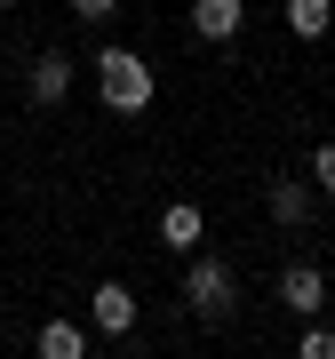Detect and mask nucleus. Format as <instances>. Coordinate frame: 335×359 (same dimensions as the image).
I'll return each instance as SVG.
<instances>
[{"label":"nucleus","instance_id":"f257e3e1","mask_svg":"<svg viewBox=\"0 0 335 359\" xmlns=\"http://www.w3.org/2000/svg\"><path fill=\"white\" fill-rule=\"evenodd\" d=\"M96 96H104V112L136 120V112H152L160 80H152V65H144L136 48H96Z\"/></svg>","mask_w":335,"mask_h":359},{"label":"nucleus","instance_id":"f03ea898","mask_svg":"<svg viewBox=\"0 0 335 359\" xmlns=\"http://www.w3.org/2000/svg\"><path fill=\"white\" fill-rule=\"evenodd\" d=\"M184 304H192V320H232V304H240V280H232V264H216V256H192V271H184Z\"/></svg>","mask_w":335,"mask_h":359},{"label":"nucleus","instance_id":"7ed1b4c3","mask_svg":"<svg viewBox=\"0 0 335 359\" xmlns=\"http://www.w3.org/2000/svg\"><path fill=\"white\" fill-rule=\"evenodd\" d=\"M25 96L40 104V112H56V104L72 96V56H64V48H40L32 72H25Z\"/></svg>","mask_w":335,"mask_h":359},{"label":"nucleus","instance_id":"20e7f679","mask_svg":"<svg viewBox=\"0 0 335 359\" xmlns=\"http://www.w3.org/2000/svg\"><path fill=\"white\" fill-rule=\"evenodd\" d=\"M264 208H271V224H311V208H320V184H303V176H271L264 184Z\"/></svg>","mask_w":335,"mask_h":359},{"label":"nucleus","instance_id":"39448f33","mask_svg":"<svg viewBox=\"0 0 335 359\" xmlns=\"http://www.w3.org/2000/svg\"><path fill=\"white\" fill-rule=\"evenodd\" d=\"M88 320H96V335H128V327H136V287H128V280H96Z\"/></svg>","mask_w":335,"mask_h":359},{"label":"nucleus","instance_id":"423d86ee","mask_svg":"<svg viewBox=\"0 0 335 359\" xmlns=\"http://www.w3.org/2000/svg\"><path fill=\"white\" fill-rule=\"evenodd\" d=\"M280 304L296 311V320H311V311L327 304V280H320V264H287V271H280Z\"/></svg>","mask_w":335,"mask_h":359},{"label":"nucleus","instance_id":"0eeeda50","mask_svg":"<svg viewBox=\"0 0 335 359\" xmlns=\"http://www.w3.org/2000/svg\"><path fill=\"white\" fill-rule=\"evenodd\" d=\"M247 25V0H192V32L200 40H240Z\"/></svg>","mask_w":335,"mask_h":359},{"label":"nucleus","instance_id":"6e6552de","mask_svg":"<svg viewBox=\"0 0 335 359\" xmlns=\"http://www.w3.org/2000/svg\"><path fill=\"white\" fill-rule=\"evenodd\" d=\"M200 231H207V216H200L192 200H168V208H160V240L176 248V256H192V248H200Z\"/></svg>","mask_w":335,"mask_h":359},{"label":"nucleus","instance_id":"1a4fd4ad","mask_svg":"<svg viewBox=\"0 0 335 359\" xmlns=\"http://www.w3.org/2000/svg\"><path fill=\"white\" fill-rule=\"evenodd\" d=\"M335 25V0H287V32L296 40H320Z\"/></svg>","mask_w":335,"mask_h":359},{"label":"nucleus","instance_id":"9d476101","mask_svg":"<svg viewBox=\"0 0 335 359\" xmlns=\"http://www.w3.org/2000/svg\"><path fill=\"white\" fill-rule=\"evenodd\" d=\"M40 351H48V359H80V351H88V335H80L72 320H40Z\"/></svg>","mask_w":335,"mask_h":359},{"label":"nucleus","instance_id":"9b49d317","mask_svg":"<svg viewBox=\"0 0 335 359\" xmlns=\"http://www.w3.org/2000/svg\"><path fill=\"white\" fill-rule=\"evenodd\" d=\"M311 184H320V200H335V144L311 152Z\"/></svg>","mask_w":335,"mask_h":359},{"label":"nucleus","instance_id":"f8f14e48","mask_svg":"<svg viewBox=\"0 0 335 359\" xmlns=\"http://www.w3.org/2000/svg\"><path fill=\"white\" fill-rule=\"evenodd\" d=\"M296 351H303V359H335V335H327V327H303Z\"/></svg>","mask_w":335,"mask_h":359},{"label":"nucleus","instance_id":"ddd939ff","mask_svg":"<svg viewBox=\"0 0 335 359\" xmlns=\"http://www.w3.org/2000/svg\"><path fill=\"white\" fill-rule=\"evenodd\" d=\"M64 8H72V16H88V25H104V16L120 8V0H64Z\"/></svg>","mask_w":335,"mask_h":359},{"label":"nucleus","instance_id":"4468645a","mask_svg":"<svg viewBox=\"0 0 335 359\" xmlns=\"http://www.w3.org/2000/svg\"><path fill=\"white\" fill-rule=\"evenodd\" d=\"M0 8H16V0H0Z\"/></svg>","mask_w":335,"mask_h":359}]
</instances>
